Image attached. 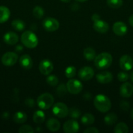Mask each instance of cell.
I'll return each instance as SVG.
<instances>
[{"label":"cell","instance_id":"6da1fadb","mask_svg":"<svg viewBox=\"0 0 133 133\" xmlns=\"http://www.w3.org/2000/svg\"><path fill=\"white\" fill-rule=\"evenodd\" d=\"M93 104L95 109L100 112H107L112 107L110 99L106 96L99 94L94 98Z\"/></svg>","mask_w":133,"mask_h":133},{"label":"cell","instance_id":"7a4b0ae2","mask_svg":"<svg viewBox=\"0 0 133 133\" xmlns=\"http://www.w3.org/2000/svg\"><path fill=\"white\" fill-rule=\"evenodd\" d=\"M113 62V58L111 54L104 52L100 53L96 56L94 59L95 66L99 70H104L107 69L112 65Z\"/></svg>","mask_w":133,"mask_h":133},{"label":"cell","instance_id":"3957f363","mask_svg":"<svg viewBox=\"0 0 133 133\" xmlns=\"http://www.w3.org/2000/svg\"><path fill=\"white\" fill-rule=\"evenodd\" d=\"M21 42L25 47L29 49L36 48L39 43L37 36L31 31H26L21 35Z\"/></svg>","mask_w":133,"mask_h":133},{"label":"cell","instance_id":"277c9868","mask_svg":"<svg viewBox=\"0 0 133 133\" xmlns=\"http://www.w3.org/2000/svg\"><path fill=\"white\" fill-rule=\"evenodd\" d=\"M54 102V98L51 94L44 93L40 95L37 100L38 107L42 110H47L52 107Z\"/></svg>","mask_w":133,"mask_h":133},{"label":"cell","instance_id":"5b68a950","mask_svg":"<svg viewBox=\"0 0 133 133\" xmlns=\"http://www.w3.org/2000/svg\"><path fill=\"white\" fill-rule=\"evenodd\" d=\"M52 112L58 118H64L69 114V109L65 103L59 102L53 105L52 107Z\"/></svg>","mask_w":133,"mask_h":133},{"label":"cell","instance_id":"8992f818","mask_svg":"<svg viewBox=\"0 0 133 133\" xmlns=\"http://www.w3.org/2000/svg\"><path fill=\"white\" fill-rule=\"evenodd\" d=\"M66 88L68 92L72 94H78L83 89V85L80 81L70 79L66 83Z\"/></svg>","mask_w":133,"mask_h":133},{"label":"cell","instance_id":"52a82bcc","mask_svg":"<svg viewBox=\"0 0 133 133\" xmlns=\"http://www.w3.org/2000/svg\"><path fill=\"white\" fill-rule=\"evenodd\" d=\"M43 26L44 29L48 32L57 31L59 27V23L56 19L51 17L45 18L43 22Z\"/></svg>","mask_w":133,"mask_h":133},{"label":"cell","instance_id":"ba28073f","mask_svg":"<svg viewBox=\"0 0 133 133\" xmlns=\"http://www.w3.org/2000/svg\"><path fill=\"white\" fill-rule=\"evenodd\" d=\"M18 56L14 52H7L2 56L1 62L5 66H13L16 63Z\"/></svg>","mask_w":133,"mask_h":133},{"label":"cell","instance_id":"9c48e42d","mask_svg":"<svg viewBox=\"0 0 133 133\" xmlns=\"http://www.w3.org/2000/svg\"><path fill=\"white\" fill-rule=\"evenodd\" d=\"M39 71L44 75H48L53 70V64L51 61L44 59L40 61L39 66Z\"/></svg>","mask_w":133,"mask_h":133},{"label":"cell","instance_id":"30bf717a","mask_svg":"<svg viewBox=\"0 0 133 133\" xmlns=\"http://www.w3.org/2000/svg\"><path fill=\"white\" fill-rule=\"evenodd\" d=\"M78 77L82 81H89L93 77L94 70L89 66H84L78 71Z\"/></svg>","mask_w":133,"mask_h":133},{"label":"cell","instance_id":"8fae6325","mask_svg":"<svg viewBox=\"0 0 133 133\" xmlns=\"http://www.w3.org/2000/svg\"><path fill=\"white\" fill-rule=\"evenodd\" d=\"M119 66L123 71H129L133 68V60L128 55H124L120 58Z\"/></svg>","mask_w":133,"mask_h":133},{"label":"cell","instance_id":"7c38bea8","mask_svg":"<svg viewBox=\"0 0 133 133\" xmlns=\"http://www.w3.org/2000/svg\"><path fill=\"white\" fill-rule=\"evenodd\" d=\"M63 129L66 133H76L79 131L80 126L75 119H69L64 123Z\"/></svg>","mask_w":133,"mask_h":133},{"label":"cell","instance_id":"4fadbf2b","mask_svg":"<svg viewBox=\"0 0 133 133\" xmlns=\"http://www.w3.org/2000/svg\"><path fill=\"white\" fill-rule=\"evenodd\" d=\"M113 32L117 36H123L127 32V26L122 22H117L113 25Z\"/></svg>","mask_w":133,"mask_h":133},{"label":"cell","instance_id":"5bb4252c","mask_svg":"<svg viewBox=\"0 0 133 133\" xmlns=\"http://www.w3.org/2000/svg\"><path fill=\"white\" fill-rule=\"evenodd\" d=\"M119 94L121 97L128 98L131 97L133 94V86L130 83H124L120 87Z\"/></svg>","mask_w":133,"mask_h":133},{"label":"cell","instance_id":"9a60e30c","mask_svg":"<svg viewBox=\"0 0 133 133\" xmlns=\"http://www.w3.org/2000/svg\"><path fill=\"white\" fill-rule=\"evenodd\" d=\"M96 79L99 83L108 84L113 80V75L109 71H102L96 75Z\"/></svg>","mask_w":133,"mask_h":133},{"label":"cell","instance_id":"2e32d148","mask_svg":"<svg viewBox=\"0 0 133 133\" xmlns=\"http://www.w3.org/2000/svg\"><path fill=\"white\" fill-rule=\"evenodd\" d=\"M93 29L95 31L99 33H106L109 30V25L107 22L100 19L94 22Z\"/></svg>","mask_w":133,"mask_h":133},{"label":"cell","instance_id":"e0dca14e","mask_svg":"<svg viewBox=\"0 0 133 133\" xmlns=\"http://www.w3.org/2000/svg\"><path fill=\"white\" fill-rule=\"evenodd\" d=\"M19 40L18 35L14 32H8L3 36V40L7 44L10 45H15Z\"/></svg>","mask_w":133,"mask_h":133},{"label":"cell","instance_id":"ac0fdd59","mask_svg":"<svg viewBox=\"0 0 133 133\" xmlns=\"http://www.w3.org/2000/svg\"><path fill=\"white\" fill-rule=\"evenodd\" d=\"M19 63L20 66L26 70H29L33 66L32 58L27 54L21 56L19 60Z\"/></svg>","mask_w":133,"mask_h":133},{"label":"cell","instance_id":"d6986e66","mask_svg":"<svg viewBox=\"0 0 133 133\" xmlns=\"http://www.w3.org/2000/svg\"><path fill=\"white\" fill-rule=\"evenodd\" d=\"M46 127L49 131L52 132H56L59 130L61 124L57 119L55 118H50L46 122Z\"/></svg>","mask_w":133,"mask_h":133},{"label":"cell","instance_id":"ffe728a7","mask_svg":"<svg viewBox=\"0 0 133 133\" xmlns=\"http://www.w3.org/2000/svg\"><path fill=\"white\" fill-rule=\"evenodd\" d=\"M10 12L9 8L5 6H0V23H5L9 19Z\"/></svg>","mask_w":133,"mask_h":133},{"label":"cell","instance_id":"44dd1931","mask_svg":"<svg viewBox=\"0 0 133 133\" xmlns=\"http://www.w3.org/2000/svg\"><path fill=\"white\" fill-rule=\"evenodd\" d=\"M27 114L22 111L16 112L13 116V120L18 124H22L27 120Z\"/></svg>","mask_w":133,"mask_h":133},{"label":"cell","instance_id":"7402d4cb","mask_svg":"<svg viewBox=\"0 0 133 133\" xmlns=\"http://www.w3.org/2000/svg\"><path fill=\"white\" fill-rule=\"evenodd\" d=\"M45 114L42 110H37L33 116V122L37 124H40V123H43L45 120Z\"/></svg>","mask_w":133,"mask_h":133},{"label":"cell","instance_id":"603a6c76","mask_svg":"<svg viewBox=\"0 0 133 133\" xmlns=\"http://www.w3.org/2000/svg\"><path fill=\"white\" fill-rule=\"evenodd\" d=\"M83 54L85 58L89 61H91L94 60L95 57H96V52H95V49L92 48H89V47L86 48L83 50Z\"/></svg>","mask_w":133,"mask_h":133},{"label":"cell","instance_id":"cb8c5ba5","mask_svg":"<svg viewBox=\"0 0 133 133\" xmlns=\"http://www.w3.org/2000/svg\"><path fill=\"white\" fill-rule=\"evenodd\" d=\"M81 122L84 125H90L95 122V117L90 113H86L82 116Z\"/></svg>","mask_w":133,"mask_h":133},{"label":"cell","instance_id":"d4e9b609","mask_svg":"<svg viewBox=\"0 0 133 133\" xmlns=\"http://www.w3.org/2000/svg\"><path fill=\"white\" fill-rule=\"evenodd\" d=\"M117 120V116L115 113L111 112L107 114L104 117V123L107 125H112L114 124Z\"/></svg>","mask_w":133,"mask_h":133},{"label":"cell","instance_id":"484cf974","mask_svg":"<svg viewBox=\"0 0 133 133\" xmlns=\"http://www.w3.org/2000/svg\"><path fill=\"white\" fill-rule=\"evenodd\" d=\"M11 25L13 29L18 31H22L26 27V24L22 20L20 19H16L12 22Z\"/></svg>","mask_w":133,"mask_h":133},{"label":"cell","instance_id":"4316f807","mask_svg":"<svg viewBox=\"0 0 133 133\" xmlns=\"http://www.w3.org/2000/svg\"><path fill=\"white\" fill-rule=\"evenodd\" d=\"M113 131L116 133H127L129 132V127L124 122H120L116 125Z\"/></svg>","mask_w":133,"mask_h":133},{"label":"cell","instance_id":"83f0119b","mask_svg":"<svg viewBox=\"0 0 133 133\" xmlns=\"http://www.w3.org/2000/svg\"><path fill=\"white\" fill-rule=\"evenodd\" d=\"M33 14L37 19H41L44 14V10L41 6H36L33 10Z\"/></svg>","mask_w":133,"mask_h":133},{"label":"cell","instance_id":"f1b7e54d","mask_svg":"<svg viewBox=\"0 0 133 133\" xmlns=\"http://www.w3.org/2000/svg\"><path fill=\"white\" fill-rule=\"evenodd\" d=\"M69 115L71 118L77 119L81 116V111L76 107H72L69 109Z\"/></svg>","mask_w":133,"mask_h":133},{"label":"cell","instance_id":"f546056e","mask_svg":"<svg viewBox=\"0 0 133 133\" xmlns=\"http://www.w3.org/2000/svg\"><path fill=\"white\" fill-rule=\"evenodd\" d=\"M46 81L47 84H49L51 87H55V86L57 85L59 83L58 77H57L56 75H50V74L47 76Z\"/></svg>","mask_w":133,"mask_h":133},{"label":"cell","instance_id":"4dcf8cb0","mask_svg":"<svg viewBox=\"0 0 133 133\" xmlns=\"http://www.w3.org/2000/svg\"><path fill=\"white\" fill-rule=\"evenodd\" d=\"M107 5L112 9H119L123 5V0H106Z\"/></svg>","mask_w":133,"mask_h":133},{"label":"cell","instance_id":"1f68e13d","mask_svg":"<svg viewBox=\"0 0 133 133\" xmlns=\"http://www.w3.org/2000/svg\"><path fill=\"white\" fill-rule=\"evenodd\" d=\"M76 75V69L74 66H70L65 70V75L69 79H72Z\"/></svg>","mask_w":133,"mask_h":133},{"label":"cell","instance_id":"d6a6232c","mask_svg":"<svg viewBox=\"0 0 133 133\" xmlns=\"http://www.w3.org/2000/svg\"><path fill=\"white\" fill-rule=\"evenodd\" d=\"M67 92L68 90L67 88H66V86L64 84H60V85H59L58 87H57V88H56V94H57V96L60 97H63Z\"/></svg>","mask_w":133,"mask_h":133},{"label":"cell","instance_id":"836d02e7","mask_svg":"<svg viewBox=\"0 0 133 133\" xmlns=\"http://www.w3.org/2000/svg\"><path fill=\"white\" fill-rule=\"evenodd\" d=\"M34 131L32 127L28 125H23L18 129V132L20 133H33Z\"/></svg>","mask_w":133,"mask_h":133},{"label":"cell","instance_id":"e575fe53","mask_svg":"<svg viewBox=\"0 0 133 133\" xmlns=\"http://www.w3.org/2000/svg\"><path fill=\"white\" fill-rule=\"evenodd\" d=\"M129 78V75L125 71H121L117 74V79L120 82H126Z\"/></svg>","mask_w":133,"mask_h":133},{"label":"cell","instance_id":"d590c367","mask_svg":"<svg viewBox=\"0 0 133 133\" xmlns=\"http://www.w3.org/2000/svg\"><path fill=\"white\" fill-rule=\"evenodd\" d=\"M120 107L123 111H128L130 109V104L126 101H121L119 104Z\"/></svg>","mask_w":133,"mask_h":133},{"label":"cell","instance_id":"8d00e7d4","mask_svg":"<svg viewBox=\"0 0 133 133\" xmlns=\"http://www.w3.org/2000/svg\"><path fill=\"white\" fill-rule=\"evenodd\" d=\"M25 104H26L27 107H29L32 108L35 105V101H34L33 99L28 98L27 99H26V101H25Z\"/></svg>","mask_w":133,"mask_h":133},{"label":"cell","instance_id":"74e56055","mask_svg":"<svg viewBox=\"0 0 133 133\" xmlns=\"http://www.w3.org/2000/svg\"><path fill=\"white\" fill-rule=\"evenodd\" d=\"M99 132V131L96 127H89V128H87L83 131L84 133H98Z\"/></svg>","mask_w":133,"mask_h":133},{"label":"cell","instance_id":"f35d334b","mask_svg":"<svg viewBox=\"0 0 133 133\" xmlns=\"http://www.w3.org/2000/svg\"><path fill=\"white\" fill-rule=\"evenodd\" d=\"M91 18H92V20H93L94 22H95V21L100 19V16H99V15H98L97 14H94L92 16V17H91Z\"/></svg>","mask_w":133,"mask_h":133},{"label":"cell","instance_id":"ab89813d","mask_svg":"<svg viewBox=\"0 0 133 133\" xmlns=\"http://www.w3.org/2000/svg\"><path fill=\"white\" fill-rule=\"evenodd\" d=\"M23 50V47L20 45H18L16 47V51L18 52H21Z\"/></svg>","mask_w":133,"mask_h":133},{"label":"cell","instance_id":"60d3db41","mask_svg":"<svg viewBox=\"0 0 133 133\" xmlns=\"http://www.w3.org/2000/svg\"><path fill=\"white\" fill-rule=\"evenodd\" d=\"M129 24H130L132 27H133V14L129 17Z\"/></svg>","mask_w":133,"mask_h":133},{"label":"cell","instance_id":"b9f144b4","mask_svg":"<svg viewBox=\"0 0 133 133\" xmlns=\"http://www.w3.org/2000/svg\"><path fill=\"white\" fill-rule=\"evenodd\" d=\"M3 117L5 118H7L8 117H9V114H8V112H4L3 115Z\"/></svg>","mask_w":133,"mask_h":133},{"label":"cell","instance_id":"7bdbcfd3","mask_svg":"<svg viewBox=\"0 0 133 133\" xmlns=\"http://www.w3.org/2000/svg\"><path fill=\"white\" fill-rule=\"evenodd\" d=\"M130 79H131V81H132V83H133V71H132L131 74H130Z\"/></svg>","mask_w":133,"mask_h":133},{"label":"cell","instance_id":"ee69618b","mask_svg":"<svg viewBox=\"0 0 133 133\" xmlns=\"http://www.w3.org/2000/svg\"><path fill=\"white\" fill-rule=\"evenodd\" d=\"M61 1H63V2H64V3H69V2H70L71 0H61Z\"/></svg>","mask_w":133,"mask_h":133},{"label":"cell","instance_id":"f6af8a7d","mask_svg":"<svg viewBox=\"0 0 133 133\" xmlns=\"http://www.w3.org/2000/svg\"><path fill=\"white\" fill-rule=\"evenodd\" d=\"M130 116H131V118L132 119V120H133V109H132L131 112H130Z\"/></svg>","mask_w":133,"mask_h":133},{"label":"cell","instance_id":"bcb514c9","mask_svg":"<svg viewBox=\"0 0 133 133\" xmlns=\"http://www.w3.org/2000/svg\"><path fill=\"white\" fill-rule=\"evenodd\" d=\"M77 1H78V2H85V1H87V0H76Z\"/></svg>","mask_w":133,"mask_h":133}]
</instances>
